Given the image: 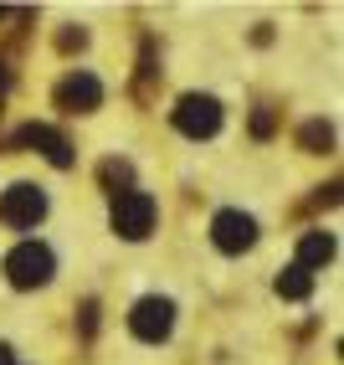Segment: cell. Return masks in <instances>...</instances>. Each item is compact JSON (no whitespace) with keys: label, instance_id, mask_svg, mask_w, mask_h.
Here are the masks:
<instances>
[{"label":"cell","instance_id":"1","mask_svg":"<svg viewBox=\"0 0 344 365\" xmlns=\"http://www.w3.org/2000/svg\"><path fill=\"white\" fill-rule=\"evenodd\" d=\"M108 222H113V232L124 242H144L155 232V222H160V206H155V196H144V190H118Z\"/></svg>","mask_w":344,"mask_h":365},{"label":"cell","instance_id":"2","mask_svg":"<svg viewBox=\"0 0 344 365\" xmlns=\"http://www.w3.org/2000/svg\"><path fill=\"white\" fill-rule=\"evenodd\" d=\"M52 273H57V257H52L46 242H21V247L6 257L11 288H46V283H52Z\"/></svg>","mask_w":344,"mask_h":365},{"label":"cell","instance_id":"3","mask_svg":"<svg viewBox=\"0 0 344 365\" xmlns=\"http://www.w3.org/2000/svg\"><path fill=\"white\" fill-rule=\"evenodd\" d=\"M46 216V190L31 180H16L6 196H0V222L6 227H36Z\"/></svg>","mask_w":344,"mask_h":365},{"label":"cell","instance_id":"4","mask_svg":"<svg viewBox=\"0 0 344 365\" xmlns=\"http://www.w3.org/2000/svg\"><path fill=\"white\" fill-rule=\"evenodd\" d=\"M175 129L190 134V139H211L221 129V103L211 98V93H185V98L175 103Z\"/></svg>","mask_w":344,"mask_h":365},{"label":"cell","instance_id":"5","mask_svg":"<svg viewBox=\"0 0 344 365\" xmlns=\"http://www.w3.org/2000/svg\"><path fill=\"white\" fill-rule=\"evenodd\" d=\"M129 329L144 339V345H160V339H170V329H175V304L150 294V299H139L134 314H129Z\"/></svg>","mask_w":344,"mask_h":365},{"label":"cell","instance_id":"6","mask_svg":"<svg viewBox=\"0 0 344 365\" xmlns=\"http://www.w3.org/2000/svg\"><path fill=\"white\" fill-rule=\"evenodd\" d=\"M52 98H57V108L62 113H93L98 103H103V83H98L93 78V72H67V78L57 83V93H52Z\"/></svg>","mask_w":344,"mask_h":365},{"label":"cell","instance_id":"7","mask_svg":"<svg viewBox=\"0 0 344 365\" xmlns=\"http://www.w3.org/2000/svg\"><path fill=\"white\" fill-rule=\"evenodd\" d=\"M211 242H216L221 252H231V257H236V252H247L252 242H257V222H252L247 211H216Z\"/></svg>","mask_w":344,"mask_h":365},{"label":"cell","instance_id":"8","mask_svg":"<svg viewBox=\"0 0 344 365\" xmlns=\"http://www.w3.org/2000/svg\"><path fill=\"white\" fill-rule=\"evenodd\" d=\"M16 144H26V150H41L57 170H72V144H67L57 129H46V124H26V129L16 134Z\"/></svg>","mask_w":344,"mask_h":365},{"label":"cell","instance_id":"9","mask_svg":"<svg viewBox=\"0 0 344 365\" xmlns=\"http://www.w3.org/2000/svg\"><path fill=\"white\" fill-rule=\"evenodd\" d=\"M324 262H334V237H329V232H303V242H298V267H303V273H313V267H324Z\"/></svg>","mask_w":344,"mask_h":365},{"label":"cell","instance_id":"10","mask_svg":"<svg viewBox=\"0 0 344 365\" xmlns=\"http://www.w3.org/2000/svg\"><path fill=\"white\" fill-rule=\"evenodd\" d=\"M273 288H278V299H308L313 294V273H303V267L293 262V267H283L273 278Z\"/></svg>","mask_w":344,"mask_h":365},{"label":"cell","instance_id":"11","mask_svg":"<svg viewBox=\"0 0 344 365\" xmlns=\"http://www.w3.org/2000/svg\"><path fill=\"white\" fill-rule=\"evenodd\" d=\"M298 144H303L308 155H329L334 150V129L324 124V118H308V124L298 129Z\"/></svg>","mask_w":344,"mask_h":365},{"label":"cell","instance_id":"12","mask_svg":"<svg viewBox=\"0 0 344 365\" xmlns=\"http://www.w3.org/2000/svg\"><path fill=\"white\" fill-rule=\"evenodd\" d=\"M98 180H103L113 196H118V185L134 180V170H129V160H103V165H98Z\"/></svg>","mask_w":344,"mask_h":365},{"label":"cell","instance_id":"13","mask_svg":"<svg viewBox=\"0 0 344 365\" xmlns=\"http://www.w3.org/2000/svg\"><path fill=\"white\" fill-rule=\"evenodd\" d=\"M57 46H62V52H83V46H88V31H83V26H67V31H57Z\"/></svg>","mask_w":344,"mask_h":365},{"label":"cell","instance_id":"14","mask_svg":"<svg viewBox=\"0 0 344 365\" xmlns=\"http://www.w3.org/2000/svg\"><path fill=\"white\" fill-rule=\"evenodd\" d=\"M252 134H257V139H267V134H273V113H267V108L252 118Z\"/></svg>","mask_w":344,"mask_h":365},{"label":"cell","instance_id":"15","mask_svg":"<svg viewBox=\"0 0 344 365\" xmlns=\"http://www.w3.org/2000/svg\"><path fill=\"white\" fill-rule=\"evenodd\" d=\"M93 329H98V304L88 299V304H83V334H93Z\"/></svg>","mask_w":344,"mask_h":365},{"label":"cell","instance_id":"16","mask_svg":"<svg viewBox=\"0 0 344 365\" xmlns=\"http://www.w3.org/2000/svg\"><path fill=\"white\" fill-rule=\"evenodd\" d=\"M6 93H11V67L0 62V103H6Z\"/></svg>","mask_w":344,"mask_h":365},{"label":"cell","instance_id":"17","mask_svg":"<svg viewBox=\"0 0 344 365\" xmlns=\"http://www.w3.org/2000/svg\"><path fill=\"white\" fill-rule=\"evenodd\" d=\"M0 365H16V350L11 345H0Z\"/></svg>","mask_w":344,"mask_h":365},{"label":"cell","instance_id":"18","mask_svg":"<svg viewBox=\"0 0 344 365\" xmlns=\"http://www.w3.org/2000/svg\"><path fill=\"white\" fill-rule=\"evenodd\" d=\"M0 16H6V6H0Z\"/></svg>","mask_w":344,"mask_h":365}]
</instances>
